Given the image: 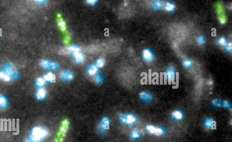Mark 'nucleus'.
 <instances>
[{"label":"nucleus","mask_w":232,"mask_h":142,"mask_svg":"<svg viewBox=\"0 0 232 142\" xmlns=\"http://www.w3.org/2000/svg\"><path fill=\"white\" fill-rule=\"evenodd\" d=\"M59 26L60 27V28L62 30H65V29H66V24H65V23H64L63 20L62 18L59 19Z\"/></svg>","instance_id":"72a5a7b5"},{"label":"nucleus","mask_w":232,"mask_h":142,"mask_svg":"<svg viewBox=\"0 0 232 142\" xmlns=\"http://www.w3.org/2000/svg\"><path fill=\"white\" fill-rule=\"evenodd\" d=\"M104 65V61L102 59H99L96 61V66L97 67H103Z\"/></svg>","instance_id":"2f4dec72"},{"label":"nucleus","mask_w":232,"mask_h":142,"mask_svg":"<svg viewBox=\"0 0 232 142\" xmlns=\"http://www.w3.org/2000/svg\"><path fill=\"white\" fill-rule=\"evenodd\" d=\"M165 75L169 81H172L175 79L176 76V70L173 67L170 66L167 68Z\"/></svg>","instance_id":"9d476101"},{"label":"nucleus","mask_w":232,"mask_h":142,"mask_svg":"<svg viewBox=\"0 0 232 142\" xmlns=\"http://www.w3.org/2000/svg\"><path fill=\"white\" fill-rule=\"evenodd\" d=\"M46 91L44 88H39L36 93V97L38 100H43L45 98Z\"/></svg>","instance_id":"2eb2a0df"},{"label":"nucleus","mask_w":232,"mask_h":142,"mask_svg":"<svg viewBox=\"0 0 232 142\" xmlns=\"http://www.w3.org/2000/svg\"><path fill=\"white\" fill-rule=\"evenodd\" d=\"M208 84H209V85H212L213 84V81H212L211 80H210V81H209L208 82Z\"/></svg>","instance_id":"4c0bfd02"},{"label":"nucleus","mask_w":232,"mask_h":142,"mask_svg":"<svg viewBox=\"0 0 232 142\" xmlns=\"http://www.w3.org/2000/svg\"><path fill=\"white\" fill-rule=\"evenodd\" d=\"M19 73L17 71H13L11 75V80L12 81H16L19 79Z\"/></svg>","instance_id":"c85d7f7f"},{"label":"nucleus","mask_w":232,"mask_h":142,"mask_svg":"<svg viewBox=\"0 0 232 142\" xmlns=\"http://www.w3.org/2000/svg\"><path fill=\"white\" fill-rule=\"evenodd\" d=\"M36 2L39 3V4H43L46 2V1H36Z\"/></svg>","instance_id":"e433bc0d"},{"label":"nucleus","mask_w":232,"mask_h":142,"mask_svg":"<svg viewBox=\"0 0 232 142\" xmlns=\"http://www.w3.org/2000/svg\"><path fill=\"white\" fill-rule=\"evenodd\" d=\"M44 79L45 81L50 82V83H55L56 77L54 74H53L52 73L49 72L44 75Z\"/></svg>","instance_id":"dca6fc26"},{"label":"nucleus","mask_w":232,"mask_h":142,"mask_svg":"<svg viewBox=\"0 0 232 142\" xmlns=\"http://www.w3.org/2000/svg\"><path fill=\"white\" fill-rule=\"evenodd\" d=\"M87 3L90 5H94L97 3V1L95 0H90V1H87Z\"/></svg>","instance_id":"c9c22d12"},{"label":"nucleus","mask_w":232,"mask_h":142,"mask_svg":"<svg viewBox=\"0 0 232 142\" xmlns=\"http://www.w3.org/2000/svg\"><path fill=\"white\" fill-rule=\"evenodd\" d=\"M142 136L141 131L138 129H134L131 133V138L133 140H138L141 138Z\"/></svg>","instance_id":"a211bd4d"},{"label":"nucleus","mask_w":232,"mask_h":142,"mask_svg":"<svg viewBox=\"0 0 232 142\" xmlns=\"http://www.w3.org/2000/svg\"><path fill=\"white\" fill-rule=\"evenodd\" d=\"M184 117V113L181 109L174 110L171 114V118L173 121L178 122L183 119Z\"/></svg>","instance_id":"0eeeda50"},{"label":"nucleus","mask_w":232,"mask_h":142,"mask_svg":"<svg viewBox=\"0 0 232 142\" xmlns=\"http://www.w3.org/2000/svg\"><path fill=\"white\" fill-rule=\"evenodd\" d=\"M140 99L143 102L145 103H150L152 100L153 96L150 92L147 91H143L139 95Z\"/></svg>","instance_id":"1a4fd4ad"},{"label":"nucleus","mask_w":232,"mask_h":142,"mask_svg":"<svg viewBox=\"0 0 232 142\" xmlns=\"http://www.w3.org/2000/svg\"><path fill=\"white\" fill-rule=\"evenodd\" d=\"M164 8L165 10L167 12H172L175 11L176 9V5L171 1H167L164 4Z\"/></svg>","instance_id":"4468645a"},{"label":"nucleus","mask_w":232,"mask_h":142,"mask_svg":"<svg viewBox=\"0 0 232 142\" xmlns=\"http://www.w3.org/2000/svg\"><path fill=\"white\" fill-rule=\"evenodd\" d=\"M75 61L78 63L83 62L85 59V57L83 54L80 51L76 52L73 54Z\"/></svg>","instance_id":"ddd939ff"},{"label":"nucleus","mask_w":232,"mask_h":142,"mask_svg":"<svg viewBox=\"0 0 232 142\" xmlns=\"http://www.w3.org/2000/svg\"><path fill=\"white\" fill-rule=\"evenodd\" d=\"M206 42L205 38L204 35H200L197 37V42L200 45H203Z\"/></svg>","instance_id":"c756f323"},{"label":"nucleus","mask_w":232,"mask_h":142,"mask_svg":"<svg viewBox=\"0 0 232 142\" xmlns=\"http://www.w3.org/2000/svg\"><path fill=\"white\" fill-rule=\"evenodd\" d=\"M224 49L227 52L231 53L232 50V43L231 42L227 44L224 47Z\"/></svg>","instance_id":"473e14b6"},{"label":"nucleus","mask_w":232,"mask_h":142,"mask_svg":"<svg viewBox=\"0 0 232 142\" xmlns=\"http://www.w3.org/2000/svg\"><path fill=\"white\" fill-rule=\"evenodd\" d=\"M47 130L41 126H35L32 128L26 142H41L44 140L48 135Z\"/></svg>","instance_id":"f257e3e1"},{"label":"nucleus","mask_w":232,"mask_h":142,"mask_svg":"<svg viewBox=\"0 0 232 142\" xmlns=\"http://www.w3.org/2000/svg\"><path fill=\"white\" fill-rule=\"evenodd\" d=\"M8 105L7 98L2 95H0V108H5Z\"/></svg>","instance_id":"412c9836"},{"label":"nucleus","mask_w":232,"mask_h":142,"mask_svg":"<svg viewBox=\"0 0 232 142\" xmlns=\"http://www.w3.org/2000/svg\"><path fill=\"white\" fill-rule=\"evenodd\" d=\"M51 62L49 61L48 59H43L41 61V66L44 69L46 70H49L51 69Z\"/></svg>","instance_id":"aec40b11"},{"label":"nucleus","mask_w":232,"mask_h":142,"mask_svg":"<svg viewBox=\"0 0 232 142\" xmlns=\"http://www.w3.org/2000/svg\"><path fill=\"white\" fill-rule=\"evenodd\" d=\"M217 42H218V44L222 47H225L227 44V40H226V38L224 36H221L218 39Z\"/></svg>","instance_id":"cd10ccee"},{"label":"nucleus","mask_w":232,"mask_h":142,"mask_svg":"<svg viewBox=\"0 0 232 142\" xmlns=\"http://www.w3.org/2000/svg\"><path fill=\"white\" fill-rule=\"evenodd\" d=\"M60 77L63 81H69L72 80L73 75L70 71H64L61 73Z\"/></svg>","instance_id":"f8f14e48"},{"label":"nucleus","mask_w":232,"mask_h":142,"mask_svg":"<svg viewBox=\"0 0 232 142\" xmlns=\"http://www.w3.org/2000/svg\"><path fill=\"white\" fill-rule=\"evenodd\" d=\"M217 11L219 22L222 24H224L226 22V18L224 14V8L221 3H219L217 4Z\"/></svg>","instance_id":"423d86ee"},{"label":"nucleus","mask_w":232,"mask_h":142,"mask_svg":"<svg viewBox=\"0 0 232 142\" xmlns=\"http://www.w3.org/2000/svg\"><path fill=\"white\" fill-rule=\"evenodd\" d=\"M97 67L95 66H90L87 68V72L90 75H94L97 72Z\"/></svg>","instance_id":"a878e982"},{"label":"nucleus","mask_w":232,"mask_h":142,"mask_svg":"<svg viewBox=\"0 0 232 142\" xmlns=\"http://www.w3.org/2000/svg\"><path fill=\"white\" fill-rule=\"evenodd\" d=\"M94 80L97 84H101L104 81V77L101 73H97L95 76Z\"/></svg>","instance_id":"bb28decb"},{"label":"nucleus","mask_w":232,"mask_h":142,"mask_svg":"<svg viewBox=\"0 0 232 142\" xmlns=\"http://www.w3.org/2000/svg\"><path fill=\"white\" fill-rule=\"evenodd\" d=\"M80 47L76 45H72L68 47L67 48V52L69 54H73L76 52L80 51Z\"/></svg>","instance_id":"b1692460"},{"label":"nucleus","mask_w":232,"mask_h":142,"mask_svg":"<svg viewBox=\"0 0 232 142\" xmlns=\"http://www.w3.org/2000/svg\"><path fill=\"white\" fill-rule=\"evenodd\" d=\"M204 127L208 130H210L214 129L215 127V122L212 118L207 117L204 121Z\"/></svg>","instance_id":"9b49d317"},{"label":"nucleus","mask_w":232,"mask_h":142,"mask_svg":"<svg viewBox=\"0 0 232 142\" xmlns=\"http://www.w3.org/2000/svg\"><path fill=\"white\" fill-rule=\"evenodd\" d=\"M222 106H223L225 109H227V110H231V103H230L229 101L228 100H225L223 101Z\"/></svg>","instance_id":"7c9ffc66"},{"label":"nucleus","mask_w":232,"mask_h":142,"mask_svg":"<svg viewBox=\"0 0 232 142\" xmlns=\"http://www.w3.org/2000/svg\"><path fill=\"white\" fill-rule=\"evenodd\" d=\"M146 130L149 134H154L157 136H162L166 133V129L164 126L155 127L149 124L146 126Z\"/></svg>","instance_id":"39448f33"},{"label":"nucleus","mask_w":232,"mask_h":142,"mask_svg":"<svg viewBox=\"0 0 232 142\" xmlns=\"http://www.w3.org/2000/svg\"><path fill=\"white\" fill-rule=\"evenodd\" d=\"M13 66L11 62L4 64L0 69V80L5 81L11 80V75L13 71Z\"/></svg>","instance_id":"f03ea898"},{"label":"nucleus","mask_w":232,"mask_h":142,"mask_svg":"<svg viewBox=\"0 0 232 142\" xmlns=\"http://www.w3.org/2000/svg\"><path fill=\"white\" fill-rule=\"evenodd\" d=\"M69 124V121L67 119H66L62 121L59 127L55 142H63L64 137L68 129Z\"/></svg>","instance_id":"7ed1b4c3"},{"label":"nucleus","mask_w":232,"mask_h":142,"mask_svg":"<svg viewBox=\"0 0 232 142\" xmlns=\"http://www.w3.org/2000/svg\"><path fill=\"white\" fill-rule=\"evenodd\" d=\"M142 57L145 61L150 63L154 60V54L151 49L146 48L143 51Z\"/></svg>","instance_id":"6e6552de"},{"label":"nucleus","mask_w":232,"mask_h":142,"mask_svg":"<svg viewBox=\"0 0 232 142\" xmlns=\"http://www.w3.org/2000/svg\"><path fill=\"white\" fill-rule=\"evenodd\" d=\"M151 6L156 10H161L163 7V3L160 1H153L151 3Z\"/></svg>","instance_id":"f3484780"},{"label":"nucleus","mask_w":232,"mask_h":142,"mask_svg":"<svg viewBox=\"0 0 232 142\" xmlns=\"http://www.w3.org/2000/svg\"><path fill=\"white\" fill-rule=\"evenodd\" d=\"M101 126L103 129L107 130L109 129L110 122L109 119L106 117H104L102 119L100 123Z\"/></svg>","instance_id":"6ab92c4d"},{"label":"nucleus","mask_w":232,"mask_h":142,"mask_svg":"<svg viewBox=\"0 0 232 142\" xmlns=\"http://www.w3.org/2000/svg\"><path fill=\"white\" fill-rule=\"evenodd\" d=\"M45 81L44 78H38L35 81V85L39 88H42L45 85Z\"/></svg>","instance_id":"393cba45"},{"label":"nucleus","mask_w":232,"mask_h":142,"mask_svg":"<svg viewBox=\"0 0 232 142\" xmlns=\"http://www.w3.org/2000/svg\"><path fill=\"white\" fill-rule=\"evenodd\" d=\"M193 62L190 59L187 58L184 59L183 62V66L185 68L190 69L193 66Z\"/></svg>","instance_id":"5701e85b"},{"label":"nucleus","mask_w":232,"mask_h":142,"mask_svg":"<svg viewBox=\"0 0 232 142\" xmlns=\"http://www.w3.org/2000/svg\"><path fill=\"white\" fill-rule=\"evenodd\" d=\"M59 68V65L57 63L52 62L51 69L53 70H57Z\"/></svg>","instance_id":"f704fd0d"},{"label":"nucleus","mask_w":232,"mask_h":142,"mask_svg":"<svg viewBox=\"0 0 232 142\" xmlns=\"http://www.w3.org/2000/svg\"><path fill=\"white\" fill-rule=\"evenodd\" d=\"M223 101H222L220 99H215L211 102V105L214 108H219L222 106Z\"/></svg>","instance_id":"4be33fe9"},{"label":"nucleus","mask_w":232,"mask_h":142,"mask_svg":"<svg viewBox=\"0 0 232 142\" xmlns=\"http://www.w3.org/2000/svg\"><path fill=\"white\" fill-rule=\"evenodd\" d=\"M120 120L123 124L131 126L136 124L138 121V118L133 114H123L120 116Z\"/></svg>","instance_id":"20e7f679"}]
</instances>
